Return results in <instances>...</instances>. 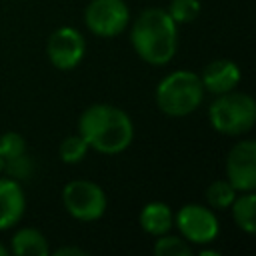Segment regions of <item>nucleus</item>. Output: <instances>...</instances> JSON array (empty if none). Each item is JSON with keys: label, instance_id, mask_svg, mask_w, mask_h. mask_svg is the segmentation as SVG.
Segmentation results:
<instances>
[{"label": "nucleus", "instance_id": "obj_1", "mask_svg": "<svg viewBox=\"0 0 256 256\" xmlns=\"http://www.w3.org/2000/svg\"><path fill=\"white\" fill-rule=\"evenodd\" d=\"M78 134L100 154H120L134 140V124L128 112L112 104H92L78 120Z\"/></svg>", "mask_w": 256, "mask_h": 256}, {"label": "nucleus", "instance_id": "obj_2", "mask_svg": "<svg viewBox=\"0 0 256 256\" xmlns=\"http://www.w3.org/2000/svg\"><path fill=\"white\" fill-rule=\"evenodd\" d=\"M134 52L152 66L168 64L178 50V24L164 8H146L130 28Z\"/></svg>", "mask_w": 256, "mask_h": 256}, {"label": "nucleus", "instance_id": "obj_3", "mask_svg": "<svg viewBox=\"0 0 256 256\" xmlns=\"http://www.w3.org/2000/svg\"><path fill=\"white\" fill-rule=\"evenodd\" d=\"M204 94L206 90L200 74L190 70H174L158 82L154 100L162 114L170 118H184L200 108Z\"/></svg>", "mask_w": 256, "mask_h": 256}, {"label": "nucleus", "instance_id": "obj_4", "mask_svg": "<svg viewBox=\"0 0 256 256\" xmlns=\"http://www.w3.org/2000/svg\"><path fill=\"white\" fill-rule=\"evenodd\" d=\"M208 120L218 134L242 136L248 134L256 124V102L246 92L218 94L208 108Z\"/></svg>", "mask_w": 256, "mask_h": 256}, {"label": "nucleus", "instance_id": "obj_5", "mask_svg": "<svg viewBox=\"0 0 256 256\" xmlns=\"http://www.w3.org/2000/svg\"><path fill=\"white\" fill-rule=\"evenodd\" d=\"M64 210L80 222H96L104 216L108 198L100 184L92 180H70L62 188Z\"/></svg>", "mask_w": 256, "mask_h": 256}, {"label": "nucleus", "instance_id": "obj_6", "mask_svg": "<svg viewBox=\"0 0 256 256\" xmlns=\"http://www.w3.org/2000/svg\"><path fill=\"white\" fill-rule=\"evenodd\" d=\"M174 226L190 246H206L218 238L220 224L212 208L204 204H184L174 212Z\"/></svg>", "mask_w": 256, "mask_h": 256}, {"label": "nucleus", "instance_id": "obj_7", "mask_svg": "<svg viewBox=\"0 0 256 256\" xmlns=\"http://www.w3.org/2000/svg\"><path fill=\"white\" fill-rule=\"evenodd\" d=\"M84 24L100 38L120 36L130 24V8L124 0H90L84 10Z\"/></svg>", "mask_w": 256, "mask_h": 256}, {"label": "nucleus", "instance_id": "obj_8", "mask_svg": "<svg viewBox=\"0 0 256 256\" xmlns=\"http://www.w3.org/2000/svg\"><path fill=\"white\" fill-rule=\"evenodd\" d=\"M46 54L54 68L64 70V72L74 70L86 54V40L78 28L60 26L48 36Z\"/></svg>", "mask_w": 256, "mask_h": 256}, {"label": "nucleus", "instance_id": "obj_9", "mask_svg": "<svg viewBox=\"0 0 256 256\" xmlns=\"http://www.w3.org/2000/svg\"><path fill=\"white\" fill-rule=\"evenodd\" d=\"M226 180L238 192H252L256 188V142L240 140L226 156Z\"/></svg>", "mask_w": 256, "mask_h": 256}, {"label": "nucleus", "instance_id": "obj_10", "mask_svg": "<svg viewBox=\"0 0 256 256\" xmlns=\"http://www.w3.org/2000/svg\"><path fill=\"white\" fill-rule=\"evenodd\" d=\"M240 78H242V72H240L238 64L228 58L212 60L200 74L204 90L214 96L236 90V86L240 84Z\"/></svg>", "mask_w": 256, "mask_h": 256}, {"label": "nucleus", "instance_id": "obj_11", "mask_svg": "<svg viewBox=\"0 0 256 256\" xmlns=\"http://www.w3.org/2000/svg\"><path fill=\"white\" fill-rule=\"evenodd\" d=\"M26 210L22 184L14 178H0V230L16 226Z\"/></svg>", "mask_w": 256, "mask_h": 256}, {"label": "nucleus", "instance_id": "obj_12", "mask_svg": "<svg viewBox=\"0 0 256 256\" xmlns=\"http://www.w3.org/2000/svg\"><path fill=\"white\" fill-rule=\"evenodd\" d=\"M138 224L146 234H150L154 238L168 234L174 228V210L166 202L152 200V202L142 206L140 216H138Z\"/></svg>", "mask_w": 256, "mask_h": 256}, {"label": "nucleus", "instance_id": "obj_13", "mask_svg": "<svg viewBox=\"0 0 256 256\" xmlns=\"http://www.w3.org/2000/svg\"><path fill=\"white\" fill-rule=\"evenodd\" d=\"M10 252L18 256H46L50 254V246L46 236L30 226H24L16 230V234L10 240Z\"/></svg>", "mask_w": 256, "mask_h": 256}, {"label": "nucleus", "instance_id": "obj_14", "mask_svg": "<svg viewBox=\"0 0 256 256\" xmlns=\"http://www.w3.org/2000/svg\"><path fill=\"white\" fill-rule=\"evenodd\" d=\"M230 210H232L234 224L242 232L252 236L256 232V196H254V190L236 194L234 202L230 204Z\"/></svg>", "mask_w": 256, "mask_h": 256}, {"label": "nucleus", "instance_id": "obj_15", "mask_svg": "<svg viewBox=\"0 0 256 256\" xmlns=\"http://www.w3.org/2000/svg\"><path fill=\"white\" fill-rule=\"evenodd\" d=\"M236 194H238V190H236L226 178L214 180V182L206 188V202H208V206H210L212 210H226V208H230V204L234 202Z\"/></svg>", "mask_w": 256, "mask_h": 256}, {"label": "nucleus", "instance_id": "obj_16", "mask_svg": "<svg viewBox=\"0 0 256 256\" xmlns=\"http://www.w3.org/2000/svg\"><path fill=\"white\" fill-rule=\"evenodd\" d=\"M90 146L88 142L80 136V134H70L66 136L60 146H58V158L64 162V164H78L84 160V156L88 154Z\"/></svg>", "mask_w": 256, "mask_h": 256}, {"label": "nucleus", "instance_id": "obj_17", "mask_svg": "<svg viewBox=\"0 0 256 256\" xmlns=\"http://www.w3.org/2000/svg\"><path fill=\"white\" fill-rule=\"evenodd\" d=\"M152 250L156 256H188V254H192V246L182 236H172V234L156 236Z\"/></svg>", "mask_w": 256, "mask_h": 256}, {"label": "nucleus", "instance_id": "obj_18", "mask_svg": "<svg viewBox=\"0 0 256 256\" xmlns=\"http://www.w3.org/2000/svg\"><path fill=\"white\" fill-rule=\"evenodd\" d=\"M200 0H170L166 12L176 24H188L194 22L200 16Z\"/></svg>", "mask_w": 256, "mask_h": 256}, {"label": "nucleus", "instance_id": "obj_19", "mask_svg": "<svg viewBox=\"0 0 256 256\" xmlns=\"http://www.w3.org/2000/svg\"><path fill=\"white\" fill-rule=\"evenodd\" d=\"M2 170H6L10 178L22 182V180H26V178L32 176V172H34V160L28 156V152H24V154H20L16 158L4 160L2 162Z\"/></svg>", "mask_w": 256, "mask_h": 256}, {"label": "nucleus", "instance_id": "obj_20", "mask_svg": "<svg viewBox=\"0 0 256 256\" xmlns=\"http://www.w3.org/2000/svg\"><path fill=\"white\" fill-rule=\"evenodd\" d=\"M26 148H28L26 146V140L18 132H4L0 136V156H2V162L24 154Z\"/></svg>", "mask_w": 256, "mask_h": 256}, {"label": "nucleus", "instance_id": "obj_21", "mask_svg": "<svg viewBox=\"0 0 256 256\" xmlns=\"http://www.w3.org/2000/svg\"><path fill=\"white\" fill-rule=\"evenodd\" d=\"M88 252L80 246H60L54 250V256H86Z\"/></svg>", "mask_w": 256, "mask_h": 256}, {"label": "nucleus", "instance_id": "obj_22", "mask_svg": "<svg viewBox=\"0 0 256 256\" xmlns=\"http://www.w3.org/2000/svg\"><path fill=\"white\" fill-rule=\"evenodd\" d=\"M220 252L218 250H212V248H202L200 250V256H218Z\"/></svg>", "mask_w": 256, "mask_h": 256}, {"label": "nucleus", "instance_id": "obj_23", "mask_svg": "<svg viewBox=\"0 0 256 256\" xmlns=\"http://www.w3.org/2000/svg\"><path fill=\"white\" fill-rule=\"evenodd\" d=\"M8 254H10V250H8L6 246H2V244H0V256H8Z\"/></svg>", "mask_w": 256, "mask_h": 256}, {"label": "nucleus", "instance_id": "obj_24", "mask_svg": "<svg viewBox=\"0 0 256 256\" xmlns=\"http://www.w3.org/2000/svg\"><path fill=\"white\" fill-rule=\"evenodd\" d=\"M0 172H2V156H0Z\"/></svg>", "mask_w": 256, "mask_h": 256}]
</instances>
